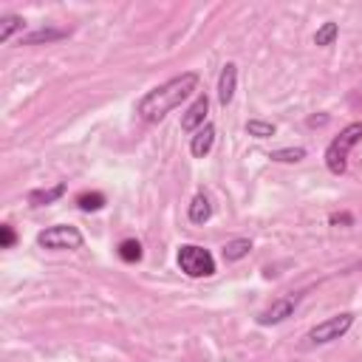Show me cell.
<instances>
[{"label":"cell","mask_w":362,"mask_h":362,"mask_svg":"<svg viewBox=\"0 0 362 362\" xmlns=\"http://www.w3.org/2000/svg\"><path fill=\"white\" fill-rule=\"evenodd\" d=\"M252 252V240L249 238H232V240H227L224 244V260L227 263H238V260H244L247 255Z\"/></svg>","instance_id":"4fadbf2b"},{"label":"cell","mask_w":362,"mask_h":362,"mask_svg":"<svg viewBox=\"0 0 362 362\" xmlns=\"http://www.w3.org/2000/svg\"><path fill=\"white\" fill-rule=\"evenodd\" d=\"M68 32L66 28H37V32H28L20 37V46H40V43H57V40H66Z\"/></svg>","instance_id":"8fae6325"},{"label":"cell","mask_w":362,"mask_h":362,"mask_svg":"<svg viewBox=\"0 0 362 362\" xmlns=\"http://www.w3.org/2000/svg\"><path fill=\"white\" fill-rule=\"evenodd\" d=\"M196 88H198V74L184 71V74H178V77L156 85L153 90H147V94L136 102V113H139V119H144V122L156 125L170 111H175L178 105H184L193 97Z\"/></svg>","instance_id":"6da1fadb"},{"label":"cell","mask_w":362,"mask_h":362,"mask_svg":"<svg viewBox=\"0 0 362 362\" xmlns=\"http://www.w3.org/2000/svg\"><path fill=\"white\" fill-rule=\"evenodd\" d=\"M66 190H68L66 181H59V184H54V187H48V190H32V193H28V204H32V207H48V204H54V201L63 198Z\"/></svg>","instance_id":"7c38bea8"},{"label":"cell","mask_w":362,"mask_h":362,"mask_svg":"<svg viewBox=\"0 0 362 362\" xmlns=\"http://www.w3.org/2000/svg\"><path fill=\"white\" fill-rule=\"evenodd\" d=\"M187 216H190V221H193L196 227H204L209 218H213V204H209V196H207V193H196V196H193Z\"/></svg>","instance_id":"30bf717a"},{"label":"cell","mask_w":362,"mask_h":362,"mask_svg":"<svg viewBox=\"0 0 362 362\" xmlns=\"http://www.w3.org/2000/svg\"><path fill=\"white\" fill-rule=\"evenodd\" d=\"M331 224H354V218H351L348 213H343V216H331Z\"/></svg>","instance_id":"44dd1931"},{"label":"cell","mask_w":362,"mask_h":362,"mask_svg":"<svg viewBox=\"0 0 362 362\" xmlns=\"http://www.w3.org/2000/svg\"><path fill=\"white\" fill-rule=\"evenodd\" d=\"M340 37V26L337 23H331V20H325L317 32H314V46H320V48H328V46H334V40Z\"/></svg>","instance_id":"9a60e30c"},{"label":"cell","mask_w":362,"mask_h":362,"mask_svg":"<svg viewBox=\"0 0 362 362\" xmlns=\"http://www.w3.org/2000/svg\"><path fill=\"white\" fill-rule=\"evenodd\" d=\"M269 159H272V162H280V164L303 162V159H306V147H280V150H272Z\"/></svg>","instance_id":"2e32d148"},{"label":"cell","mask_w":362,"mask_h":362,"mask_svg":"<svg viewBox=\"0 0 362 362\" xmlns=\"http://www.w3.org/2000/svg\"><path fill=\"white\" fill-rule=\"evenodd\" d=\"M213 144H216V125H204V128H198L196 133H193V139H190V153L196 156V159H204L209 150H213Z\"/></svg>","instance_id":"9c48e42d"},{"label":"cell","mask_w":362,"mask_h":362,"mask_svg":"<svg viewBox=\"0 0 362 362\" xmlns=\"http://www.w3.org/2000/svg\"><path fill=\"white\" fill-rule=\"evenodd\" d=\"M362 139V122H351L340 131V136H334L328 142L325 147V167L328 173H334V175H345L348 170V153H351V147Z\"/></svg>","instance_id":"7a4b0ae2"},{"label":"cell","mask_w":362,"mask_h":362,"mask_svg":"<svg viewBox=\"0 0 362 362\" xmlns=\"http://www.w3.org/2000/svg\"><path fill=\"white\" fill-rule=\"evenodd\" d=\"M77 204H79L82 213H99V209L108 204V198H105L102 193H82V196L77 198Z\"/></svg>","instance_id":"ac0fdd59"},{"label":"cell","mask_w":362,"mask_h":362,"mask_svg":"<svg viewBox=\"0 0 362 362\" xmlns=\"http://www.w3.org/2000/svg\"><path fill=\"white\" fill-rule=\"evenodd\" d=\"M351 325H354V314H348V312L334 314V317L317 323V325L309 331V334H306V343H309V345H328V343L345 337L348 331H351Z\"/></svg>","instance_id":"5b68a950"},{"label":"cell","mask_w":362,"mask_h":362,"mask_svg":"<svg viewBox=\"0 0 362 362\" xmlns=\"http://www.w3.org/2000/svg\"><path fill=\"white\" fill-rule=\"evenodd\" d=\"M119 258L125 263H139L142 260V244L136 238H125L122 244H119Z\"/></svg>","instance_id":"e0dca14e"},{"label":"cell","mask_w":362,"mask_h":362,"mask_svg":"<svg viewBox=\"0 0 362 362\" xmlns=\"http://www.w3.org/2000/svg\"><path fill=\"white\" fill-rule=\"evenodd\" d=\"M300 300H303V294H286V297L275 300V303H272L266 312H260L258 323H260V325H280L283 320H289V317L297 312Z\"/></svg>","instance_id":"8992f818"},{"label":"cell","mask_w":362,"mask_h":362,"mask_svg":"<svg viewBox=\"0 0 362 362\" xmlns=\"http://www.w3.org/2000/svg\"><path fill=\"white\" fill-rule=\"evenodd\" d=\"M15 244H17L15 229H12L9 224H3V227H0V247H3V249H12Z\"/></svg>","instance_id":"ffe728a7"},{"label":"cell","mask_w":362,"mask_h":362,"mask_svg":"<svg viewBox=\"0 0 362 362\" xmlns=\"http://www.w3.org/2000/svg\"><path fill=\"white\" fill-rule=\"evenodd\" d=\"M178 269L184 272L187 278H213L216 275V258L209 249L198 247V244H184L178 247Z\"/></svg>","instance_id":"3957f363"},{"label":"cell","mask_w":362,"mask_h":362,"mask_svg":"<svg viewBox=\"0 0 362 362\" xmlns=\"http://www.w3.org/2000/svg\"><path fill=\"white\" fill-rule=\"evenodd\" d=\"M235 88H238V66L235 63H227L221 68V77H218V102L227 108L232 99H235Z\"/></svg>","instance_id":"ba28073f"},{"label":"cell","mask_w":362,"mask_h":362,"mask_svg":"<svg viewBox=\"0 0 362 362\" xmlns=\"http://www.w3.org/2000/svg\"><path fill=\"white\" fill-rule=\"evenodd\" d=\"M247 133L255 136V139H269V136L278 133V128L272 125V122H263V119H249V122H247Z\"/></svg>","instance_id":"d6986e66"},{"label":"cell","mask_w":362,"mask_h":362,"mask_svg":"<svg viewBox=\"0 0 362 362\" xmlns=\"http://www.w3.org/2000/svg\"><path fill=\"white\" fill-rule=\"evenodd\" d=\"M26 20L20 15H3L0 17V43H9L15 37V32H23Z\"/></svg>","instance_id":"5bb4252c"},{"label":"cell","mask_w":362,"mask_h":362,"mask_svg":"<svg viewBox=\"0 0 362 362\" xmlns=\"http://www.w3.org/2000/svg\"><path fill=\"white\" fill-rule=\"evenodd\" d=\"M85 238L77 227L71 224H57V227H48L37 235V247L40 249H48V252H74V249H82Z\"/></svg>","instance_id":"277c9868"},{"label":"cell","mask_w":362,"mask_h":362,"mask_svg":"<svg viewBox=\"0 0 362 362\" xmlns=\"http://www.w3.org/2000/svg\"><path fill=\"white\" fill-rule=\"evenodd\" d=\"M207 111H209V97L207 94H198L196 99H193V105L184 111V116H181V131L184 133H196L198 128H204L207 122Z\"/></svg>","instance_id":"52a82bcc"}]
</instances>
